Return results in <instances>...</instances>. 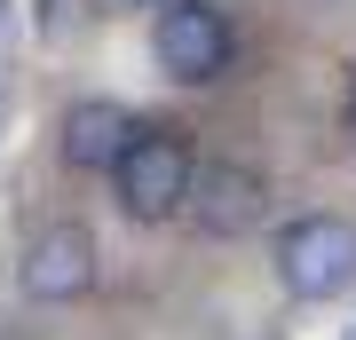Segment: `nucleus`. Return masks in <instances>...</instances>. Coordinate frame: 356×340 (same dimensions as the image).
Segmentation results:
<instances>
[{"label": "nucleus", "instance_id": "obj_1", "mask_svg": "<svg viewBox=\"0 0 356 340\" xmlns=\"http://www.w3.org/2000/svg\"><path fill=\"white\" fill-rule=\"evenodd\" d=\"M277 277L293 301H332L356 285V222L341 214H301L277 229Z\"/></svg>", "mask_w": 356, "mask_h": 340}, {"label": "nucleus", "instance_id": "obj_2", "mask_svg": "<svg viewBox=\"0 0 356 340\" xmlns=\"http://www.w3.org/2000/svg\"><path fill=\"white\" fill-rule=\"evenodd\" d=\"M111 182H119L127 222H166V214H182V190H191V151H182L166 127H135L127 151L111 159Z\"/></svg>", "mask_w": 356, "mask_h": 340}, {"label": "nucleus", "instance_id": "obj_3", "mask_svg": "<svg viewBox=\"0 0 356 340\" xmlns=\"http://www.w3.org/2000/svg\"><path fill=\"white\" fill-rule=\"evenodd\" d=\"M229 16L214 8V0H166L159 24H151V56L166 79H182V88H206V79L229 72Z\"/></svg>", "mask_w": 356, "mask_h": 340}, {"label": "nucleus", "instance_id": "obj_4", "mask_svg": "<svg viewBox=\"0 0 356 340\" xmlns=\"http://www.w3.org/2000/svg\"><path fill=\"white\" fill-rule=\"evenodd\" d=\"M182 206L198 214L206 238H245V229L269 214V182L254 175V166H238V159H214V166H191Z\"/></svg>", "mask_w": 356, "mask_h": 340}, {"label": "nucleus", "instance_id": "obj_5", "mask_svg": "<svg viewBox=\"0 0 356 340\" xmlns=\"http://www.w3.org/2000/svg\"><path fill=\"white\" fill-rule=\"evenodd\" d=\"M88 285H95V238L79 222L40 229L32 253H24V293H32V301H79Z\"/></svg>", "mask_w": 356, "mask_h": 340}, {"label": "nucleus", "instance_id": "obj_6", "mask_svg": "<svg viewBox=\"0 0 356 340\" xmlns=\"http://www.w3.org/2000/svg\"><path fill=\"white\" fill-rule=\"evenodd\" d=\"M135 127L143 119L127 111V103H103V95L72 103V111H64V166H79V175H111V159L127 151Z\"/></svg>", "mask_w": 356, "mask_h": 340}, {"label": "nucleus", "instance_id": "obj_7", "mask_svg": "<svg viewBox=\"0 0 356 340\" xmlns=\"http://www.w3.org/2000/svg\"><path fill=\"white\" fill-rule=\"evenodd\" d=\"M0 127H8V88H0Z\"/></svg>", "mask_w": 356, "mask_h": 340}, {"label": "nucleus", "instance_id": "obj_8", "mask_svg": "<svg viewBox=\"0 0 356 340\" xmlns=\"http://www.w3.org/2000/svg\"><path fill=\"white\" fill-rule=\"evenodd\" d=\"M0 32H8V0H0Z\"/></svg>", "mask_w": 356, "mask_h": 340}, {"label": "nucleus", "instance_id": "obj_9", "mask_svg": "<svg viewBox=\"0 0 356 340\" xmlns=\"http://www.w3.org/2000/svg\"><path fill=\"white\" fill-rule=\"evenodd\" d=\"M348 340H356V332H348Z\"/></svg>", "mask_w": 356, "mask_h": 340}]
</instances>
